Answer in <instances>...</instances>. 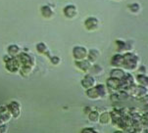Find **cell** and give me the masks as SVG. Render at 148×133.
<instances>
[{
    "instance_id": "cell-1",
    "label": "cell",
    "mask_w": 148,
    "mask_h": 133,
    "mask_svg": "<svg viewBox=\"0 0 148 133\" xmlns=\"http://www.w3.org/2000/svg\"><path fill=\"white\" fill-rule=\"evenodd\" d=\"M139 59L135 54L132 52H127L124 55V64H123V69L125 71L134 72L138 69Z\"/></svg>"
},
{
    "instance_id": "cell-2",
    "label": "cell",
    "mask_w": 148,
    "mask_h": 133,
    "mask_svg": "<svg viewBox=\"0 0 148 133\" xmlns=\"http://www.w3.org/2000/svg\"><path fill=\"white\" fill-rule=\"evenodd\" d=\"M87 97L92 100H97L100 98H104L107 95V87L104 84L95 85L94 87L86 90Z\"/></svg>"
},
{
    "instance_id": "cell-3",
    "label": "cell",
    "mask_w": 148,
    "mask_h": 133,
    "mask_svg": "<svg viewBox=\"0 0 148 133\" xmlns=\"http://www.w3.org/2000/svg\"><path fill=\"white\" fill-rule=\"evenodd\" d=\"M88 51L84 46H75L73 49V57L76 61H82L87 58Z\"/></svg>"
},
{
    "instance_id": "cell-4",
    "label": "cell",
    "mask_w": 148,
    "mask_h": 133,
    "mask_svg": "<svg viewBox=\"0 0 148 133\" xmlns=\"http://www.w3.org/2000/svg\"><path fill=\"white\" fill-rule=\"evenodd\" d=\"M84 27L87 31H94L96 29H98L99 27V21L95 17H88L84 21Z\"/></svg>"
},
{
    "instance_id": "cell-5",
    "label": "cell",
    "mask_w": 148,
    "mask_h": 133,
    "mask_svg": "<svg viewBox=\"0 0 148 133\" xmlns=\"http://www.w3.org/2000/svg\"><path fill=\"white\" fill-rule=\"evenodd\" d=\"M107 87L109 89L112 90H118V89H125V85L123 80H119L113 77H109V79L107 80Z\"/></svg>"
},
{
    "instance_id": "cell-6",
    "label": "cell",
    "mask_w": 148,
    "mask_h": 133,
    "mask_svg": "<svg viewBox=\"0 0 148 133\" xmlns=\"http://www.w3.org/2000/svg\"><path fill=\"white\" fill-rule=\"evenodd\" d=\"M8 108L10 114L12 115V117H15V119H18L20 114H21V106H20V104L18 102L16 101H13L11 102L10 104L7 106Z\"/></svg>"
},
{
    "instance_id": "cell-7",
    "label": "cell",
    "mask_w": 148,
    "mask_h": 133,
    "mask_svg": "<svg viewBox=\"0 0 148 133\" xmlns=\"http://www.w3.org/2000/svg\"><path fill=\"white\" fill-rule=\"evenodd\" d=\"M126 76H127V72L122 68H115L110 72V77H113V78H116L119 80H124Z\"/></svg>"
},
{
    "instance_id": "cell-8",
    "label": "cell",
    "mask_w": 148,
    "mask_h": 133,
    "mask_svg": "<svg viewBox=\"0 0 148 133\" xmlns=\"http://www.w3.org/2000/svg\"><path fill=\"white\" fill-rule=\"evenodd\" d=\"M95 78L93 77V76H91V74H87V76H84V78L82 80L81 84L82 86L84 87L85 89H90L92 88V87L95 86Z\"/></svg>"
},
{
    "instance_id": "cell-9",
    "label": "cell",
    "mask_w": 148,
    "mask_h": 133,
    "mask_svg": "<svg viewBox=\"0 0 148 133\" xmlns=\"http://www.w3.org/2000/svg\"><path fill=\"white\" fill-rule=\"evenodd\" d=\"M64 15L69 19H73V18H76L77 14V9L75 5H67V6L64 7L63 9Z\"/></svg>"
},
{
    "instance_id": "cell-10",
    "label": "cell",
    "mask_w": 148,
    "mask_h": 133,
    "mask_svg": "<svg viewBox=\"0 0 148 133\" xmlns=\"http://www.w3.org/2000/svg\"><path fill=\"white\" fill-rule=\"evenodd\" d=\"M6 68L10 72L18 71L20 68V61H18V59H17L16 57L9 58V60H7V63H6Z\"/></svg>"
},
{
    "instance_id": "cell-11",
    "label": "cell",
    "mask_w": 148,
    "mask_h": 133,
    "mask_svg": "<svg viewBox=\"0 0 148 133\" xmlns=\"http://www.w3.org/2000/svg\"><path fill=\"white\" fill-rule=\"evenodd\" d=\"M124 64V55L123 54H116L112 57L111 65L115 68H123Z\"/></svg>"
},
{
    "instance_id": "cell-12",
    "label": "cell",
    "mask_w": 148,
    "mask_h": 133,
    "mask_svg": "<svg viewBox=\"0 0 148 133\" xmlns=\"http://www.w3.org/2000/svg\"><path fill=\"white\" fill-rule=\"evenodd\" d=\"M76 66L82 72H89L92 63H90L87 59H84L82 61H76Z\"/></svg>"
},
{
    "instance_id": "cell-13",
    "label": "cell",
    "mask_w": 148,
    "mask_h": 133,
    "mask_svg": "<svg viewBox=\"0 0 148 133\" xmlns=\"http://www.w3.org/2000/svg\"><path fill=\"white\" fill-rule=\"evenodd\" d=\"M99 55H100V52L97 49H90L88 51V54H87L86 59L88 60L90 63L94 64V63L97 61V59L99 58Z\"/></svg>"
},
{
    "instance_id": "cell-14",
    "label": "cell",
    "mask_w": 148,
    "mask_h": 133,
    "mask_svg": "<svg viewBox=\"0 0 148 133\" xmlns=\"http://www.w3.org/2000/svg\"><path fill=\"white\" fill-rule=\"evenodd\" d=\"M11 117H12V115L10 114L8 108H7V107L0 108V119L2 120V122L8 121Z\"/></svg>"
},
{
    "instance_id": "cell-15",
    "label": "cell",
    "mask_w": 148,
    "mask_h": 133,
    "mask_svg": "<svg viewBox=\"0 0 148 133\" xmlns=\"http://www.w3.org/2000/svg\"><path fill=\"white\" fill-rule=\"evenodd\" d=\"M135 81L137 82L139 85L144 87H148V76L147 74H137V76L135 77Z\"/></svg>"
},
{
    "instance_id": "cell-16",
    "label": "cell",
    "mask_w": 148,
    "mask_h": 133,
    "mask_svg": "<svg viewBox=\"0 0 148 133\" xmlns=\"http://www.w3.org/2000/svg\"><path fill=\"white\" fill-rule=\"evenodd\" d=\"M111 120H112V117H111V114H110V113H103L102 115H100L99 122L101 124H103V125L109 124Z\"/></svg>"
},
{
    "instance_id": "cell-17",
    "label": "cell",
    "mask_w": 148,
    "mask_h": 133,
    "mask_svg": "<svg viewBox=\"0 0 148 133\" xmlns=\"http://www.w3.org/2000/svg\"><path fill=\"white\" fill-rule=\"evenodd\" d=\"M89 72L91 76H93V74H101L103 72V68L98 64H94L90 68Z\"/></svg>"
},
{
    "instance_id": "cell-18",
    "label": "cell",
    "mask_w": 148,
    "mask_h": 133,
    "mask_svg": "<svg viewBox=\"0 0 148 133\" xmlns=\"http://www.w3.org/2000/svg\"><path fill=\"white\" fill-rule=\"evenodd\" d=\"M53 10H52L51 7L49 6H42L41 7V14L42 16L45 17V18H51L53 16Z\"/></svg>"
},
{
    "instance_id": "cell-19",
    "label": "cell",
    "mask_w": 148,
    "mask_h": 133,
    "mask_svg": "<svg viewBox=\"0 0 148 133\" xmlns=\"http://www.w3.org/2000/svg\"><path fill=\"white\" fill-rule=\"evenodd\" d=\"M8 53L11 57H17L20 53V48L17 45H10L8 47Z\"/></svg>"
},
{
    "instance_id": "cell-20",
    "label": "cell",
    "mask_w": 148,
    "mask_h": 133,
    "mask_svg": "<svg viewBox=\"0 0 148 133\" xmlns=\"http://www.w3.org/2000/svg\"><path fill=\"white\" fill-rule=\"evenodd\" d=\"M88 117H89V120L91 122H98L100 115H99V113L97 111H92V112L89 113Z\"/></svg>"
},
{
    "instance_id": "cell-21",
    "label": "cell",
    "mask_w": 148,
    "mask_h": 133,
    "mask_svg": "<svg viewBox=\"0 0 148 133\" xmlns=\"http://www.w3.org/2000/svg\"><path fill=\"white\" fill-rule=\"evenodd\" d=\"M36 49L41 54H48V48L44 43H38L36 46Z\"/></svg>"
},
{
    "instance_id": "cell-22",
    "label": "cell",
    "mask_w": 148,
    "mask_h": 133,
    "mask_svg": "<svg viewBox=\"0 0 148 133\" xmlns=\"http://www.w3.org/2000/svg\"><path fill=\"white\" fill-rule=\"evenodd\" d=\"M129 9L130 12L136 14L140 11V5L138 3H132L130 5H129Z\"/></svg>"
},
{
    "instance_id": "cell-23",
    "label": "cell",
    "mask_w": 148,
    "mask_h": 133,
    "mask_svg": "<svg viewBox=\"0 0 148 133\" xmlns=\"http://www.w3.org/2000/svg\"><path fill=\"white\" fill-rule=\"evenodd\" d=\"M141 121H142V124H143V126H147L148 127V112L145 113V115H143V117H142Z\"/></svg>"
},
{
    "instance_id": "cell-24",
    "label": "cell",
    "mask_w": 148,
    "mask_h": 133,
    "mask_svg": "<svg viewBox=\"0 0 148 133\" xmlns=\"http://www.w3.org/2000/svg\"><path fill=\"white\" fill-rule=\"evenodd\" d=\"M137 71H138L139 74H146V67L144 66V65H141L140 67H138V69H137Z\"/></svg>"
},
{
    "instance_id": "cell-25",
    "label": "cell",
    "mask_w": 148,
    "mask_h": 133,
    "mask_svg": "<svg viewBox=\"0 0 148 133\" xmlns=\"http://www.w3.org/2000/svg\"><path fill=\"white\" fill-rule=\"evenodd\" d=\"M82 133H98L96 130H94L93 128H84L82 131Z\"/></svg>"
},
{
    "instance_id": "cell-26",
    "label": "cell",
    "mask_w": 148,
    "mask_h": 133,
    "mask_svg": "<svg viewBox=\"0 0 148 133\" xmlns=\"http://www.w3.org/2000/svg\"><path fill=\"white\" fill-rule=\"evenodd\" d=\"M139 101H141V102H143L144 104H148V94H146L145 96H143V97H141V98H139Z\"/></svg>"
},
{
    "instance_id": "cell-27",
    "label": "cell",
    "mask_w": 148,
    "mask_h": 133,
    "mask_svg": "<svg viewBox=\"0 0 148 133\" xmlns=\"http://www.w3.org/2000/svg\"><path fill=\"white\" fill-rule=\"evenodd\" d=\"M52 61V63H53L54 65H57V64H59V62H60V59L58 57H51V59H50Z\"/></svg>"
},
{
    "instance_id": "cell-28",
    "label": "cell",
    "mask_w": 148,
    "mask_h": 133,
    "mask_svg": "<svg viewBox=\"0 0 148 133\" xmlns=\"http://www.w3.org/2000/svg\"><path fill=\"white\" fill-rule=\"evenodd\" d=\"M115 1H120V0H115Z\"/></svg>"
}]
</instances>
